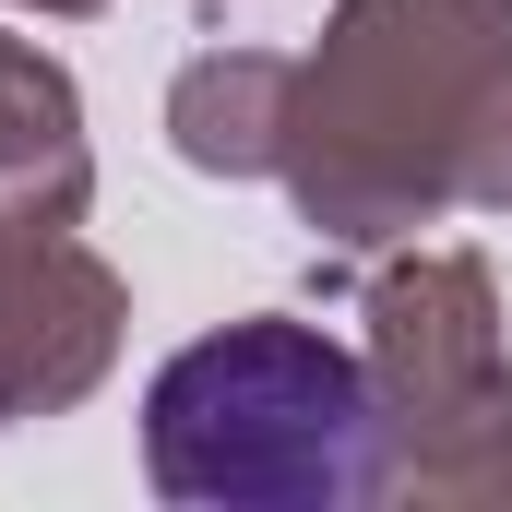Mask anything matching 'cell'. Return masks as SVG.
Returning a JSON list of instances; mask_svg holds the SVG:
<instances>
[{"label":"cell","mask_w":512,"mask_h":512,"mask_svg":"<svg viewBox=\"0 0 512 512\" xmlns=\"http://www.w3.org/2000/svg\"><path fill=\"white\" fill-rule=\"evenodd\" d=\"M382 393L310 322H227L143 393V477L191 512H334L382 489Z\"/></svg>","instance_id":"6da1fadb"}]
</instances>
